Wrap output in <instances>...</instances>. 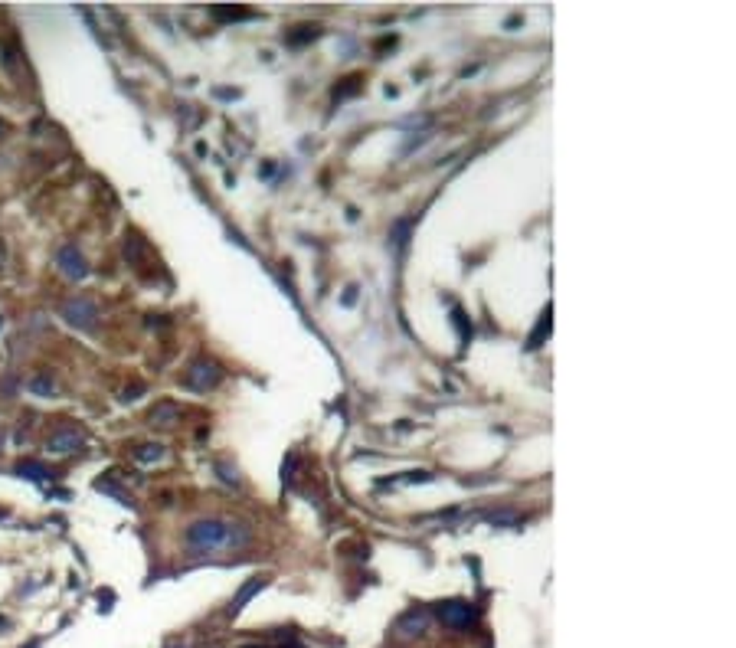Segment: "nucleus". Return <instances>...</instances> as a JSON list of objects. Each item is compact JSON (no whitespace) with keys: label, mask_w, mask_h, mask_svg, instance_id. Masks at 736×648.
Returning a JSON list of instances; mask_svg holds the SVG:
<instances>
[{"label":"nucleus","mask_w":736,"mask_h":648,"mask_svg":"<svg viewBox=\"0 0 736 648\" xmlns=\"http://www.w3.org/2000/svg\"><path fill=\"white\" fill-rule=\"evenodd\" d=\"M33 393H53V380H46V377H36V380L30 383Z\"/></svg>","instance_id":"f8f14e48"},{"label":"nucleus","mask_w":736,"mask_h":648,"mask_svg":"<svg viewBox=\"0 0 736 648\" xmlns=\"http://www.w3.org/2000/svg\"><path fill=\"white\" fill-rule=\"evenodd\" d=\"M219 377H223V370H219L216 364H213V360H194V367H190V370H186V387L190 390H213L219 383Z\"/></svg>","instance_id":"f03ea898"},{"label":"nucleus","mask_w":736,"mask_h":648,"mask_svg":"<svg viewBox=\"0 0 736 648\" xmlns=\"http://www.w3.org/2000/svg\"><path fill=\"white\" fill-rule=\"evenodd\" d=\"M180 419V406L174 403H157L151 409V426H174Z\"/></svg>","instance_id":"6e6552de"},{"label":"nucleus","mask_w":736,"mask_h":648,"mask_svg":"<svg viewBox=\"0 0 736 648\" xmlns=\"http://www.w3.org/2000/svg\"><path fill=\"white\" fill-rule=\"evenodd\" d=\"M56 266H59V272H63L65 278H73V282L89 276V266H85V259H82V252L75 249V246H63V249H59Z\"/></svg>","instance_id":"20e7f679"},{"label":"nucleus","mask_w":736,"mask_h":648,"mask_svg":"<svg viewBox=\"0 0 736 648\" xmlns=\"http://www.w3.org/2000/svg\"><path fill=\"white\" fill-rule=\"evenodd\" d=\"M63 318L73 324V328L89 331L92 324H95V318H98V308H95V301H89V298H73V301H65Z\"/></svg>","instance_id":"7ed1b4c3"},{"label":"nucleus","mask_w":736,"mask_h":648,"mask_svg":"<svg viewBox=\"0 0 736 648\" xmlns=\"http://www.w3.org/2000/svg\"><path fill=\"white\" fill-rule=\"evenodd\" d=\"M82 442H85V436H82L75 426H63L59 432H53V436H49L46 449H49L53 455H65V452H75Z\"/></svg>","instance_id":"0eeeda50"},{"label":"nucleus","mask_w":736,"mask_h":648,"mask_svg":"<svg viewBox=\"0 0 736 648\" xmlns=\"http://www.w3.org/2000/svg\"><path fill=\"white\" fill-rule=\"evenodd\" d=\"M262 583H266L262 576H252L249 583H246L243 590H239V596H236V600H233V606H229V612H233V616H236V612H239V609H243L246 602L252 600V592H256V590H262Z\"/></svg>","instance_id":"1a4fd4ad"},{"label":"nucleus","mask_w":736,"mask_h":648,"mask_svg":"<svg viewBox=\"0 0 736 648\" xmlns=\"http://www.w3.org/2000/svg\"><path fill=\"white\" fill-rule=\"evenodd\" d=\"M249 531L243 524H229V521H196V524L186 527V543L190 550L196 553H210V550H236V547H246L249 543Z\"/></svg>","instance_id":"f257e3e1"},{"label":"nucleus","mask_w":736,"mask_h":648,"mask_svg":"<svg viewBox=\"0 0 736 648\" xmlns=\"http://www.w3.org/2000/svg\"><path fill=\"white\" fill-rule=\"evenodd\" d=\"M438 619H442L445 625H452V629H465V625L475 619V609H471V602L452 600V602H442V606H438Z\"/></svg>","instance_id":"39448f33"},{"label":"nucleus","mask_w":736,"mask_h":648,"mask_svg":"<svg viewBox=\"0 0 736 648\" xmlns=\"http://www.w3.org/2000/svg\"><path fill=\"white\" fill-rule=\"evenodd\" d=\"M249 648H259V645H249Z\"/></svg>","instance_id":"4468645a"},{"label":"nucleus","mask_w":736,"mask_h":648,"mask_svg":"<svg viewBox=\"0 0 736 648\" xmlns=\"http://www.w3.org/2000/svg\"><path fill=\"white\" fill-rule=\"evenodd\" d=\"M141 449H144V452H138L141 462H151V459L157 462V459H164V449L161 446H141Z\"/></svg>","instance_id":"9b49d317"},{"label":"nucleus","mask_w":736,"mask_h":648,"mask_svg":"<svg viewBox=\"0 0 736 648\" xmlns=\"http://www.w3.org/2000/svg\"><path fill=\"white\" fill-rule=\"evenodd\" d=\"M426 629H429V612H426V609H409L396 622L393 635H396V639H416V635H422Z\"/></svg>","instance_id":"423d86ee"},{"label":"nucleus","mask_w":736,"mask_h":648,"mask_svg":"<svg viewBox=\"0 0 736 648\" xmlns=\"http://www.w3.org/2000/svg\"><path fill=\"white\" fill-rule=\"evenodd\" d=\"M16 471H20V475H26V479H36V481L49 475V471L43 469V465H36V462H20V465H16Z\"/></svg>","instance_id":"9d476101"},{"label":"nucleus","mask_w":736,"mask_h":648,"mask_svg":"<svg viewBox=\"0 0 736 648\" xmlns=\"http://www.w3.org/2000/svg\"><path fill=\"white\" fill-rule=\"evenodd\" d=\"M0 135H4V122H0Z\"/></svg>","instance_id":"ddd939ff"}]
</instances>
